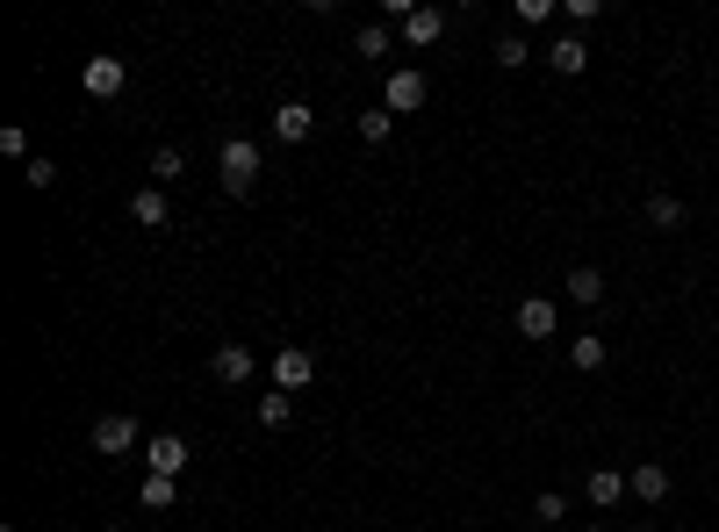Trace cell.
I'll return each mask as SVG.
<instances>
[{
    "instance_id": "1",
    "label": "cell",
    "mask_w": 719,
    "mask_h": 532,
    "mask_svg": "<svg viewBox=\"0 0 719 532\" xmlns=\"http://www.w3.org/2000/svg\"><path fill=\"white\" fill-rule=\"evenodd\" d=\"M217 173H223V188H231V194H252L259 173H267V151H259L252 137H231V144L217 151Z\"/></svg>"
},
{
    "instance_id": "2",
    "label": "cell",
    "mask_w": 719,
    "mask_h": 532,
    "mask_svg": "<svg viewBox=\"0 0 719 532\" xmlns=\"http://www.w3.org/2000/svg\"><path fill=\"white\" fill-rule=\"evenodd\" d=\"M425 94H432V80H425L418 66H396V72H389V87H381V109H389V116H418V109H425Z\"/></svg>"
},
{
    "instance_id": "3",
    "label": "cell",
    "mask_w": 719,
    "mask_h": 532,
    "mask_svg": "<svg viewBox=\"0 0 719 532\" xmlns=\"http://www.w3.org/2000/svg\"><path fill=\"white\" fill-rule=\"evenodd\" d=\"M310 382H317V353L310 345H273V389L296 397V389H310Z\"/></svg>"
},
{
    "instance_id": "4",
    "label": "cell",
    "mask_w": 719,
    "mask_h": 532,
    "mask_svg": "<svg viewBox=\"0 0 719 532\" xmlns=\"http://www.w3.org/2000/svg\"><path fill=\"white\" fill-rule=\"evenodd\" d=\"M130 446H137V418H130V410H109V418H94V453H101V461H122Z\"/></svg>"
},
{
    "instance_id": "5",
    "label": "cell",
    "mask_w": 719,
    "mask_h": 532,
    "mask_svg": "<svg viewBox=\"0 0 719 532\" xmlns=\"http://www.w3.org/2000/svg\"><path fill=\"white\" fill-rule=\"evenodd\" d=\"M80 87L94 101H116L122 87H130V66H122V58H87V66H80Z\"/></svg>"
},
{
    "instance_id": "6",
    "label": "cell",
    "mask_w": 719,
    "mask_h": 532,
    "mask_svg": "<svg viewBox=\"0 0 719 532\" xmlns=\"http://www.w3.org/2000/svg\"><path fill=\"white\" fill-rule=\"evenodd\" d=\"M555 331H561L555 295H526V302H518V339H532V345H540V339H555Z\"/></svg>"
},
{
    "instance_id": "7",
    "label": "cell",
    "mask_w": 719,
    "mask_h": 532,
    "mask_svg": "<svg viewBox=\"0 0 719 532\" xmlns=\"http://www.w3.org/2000/svg\"><path fill=\"white\" fill-rule=\"evenodd\" d=\"M626 490H633L640 504H669V490H677V482H669L662 461H640V468H626Z\"/></svg>"
},
{
    "instance_id": "8",
    "label": "cell",
    "mask_w": 719,
    "mask_h": 532,
    "mask_svg": "<svg viewBox=\"0 0 719 532\" xmlns=\"http://www.w3.org/2000/svg\"><path fill=\"white\" fill-rule=\"evenodd\" d=\"M310 130H317V109H310V101H281V109H273V144H302Z\"/></svg>"
},
{
    "instance_id": "9",
    "label": "cell",
    "mask_w": 719,
    "mask_h": 532,
    "mask_svg": "<svg viewBox=\"0 0 719 532\" xmlns=\"http://www.w3.org/2000/svg\"><path fill=\"white\" fill-rule=\"evenodd\" d=\"M144 461H151V475H173L180 482V468H188V439H180V432H159L144 446Z\"/></svg>"
},
{
    "instance_id": "10",
    "label": "cell",
    "mask_w": 719,
    "mask_h": 532,
    "mask_svg": "<svg viewBox=\"0 0 719 532\" xmlns=\"http://www.w3.org/2000/svg\"><path fill=\"white\" fill-rule=\"evenodd\" d=\"M209 368H217V382H223V389H244L259 360H252V345H217V360H209Z\"/></svg>"
},
{
    "instance_id": "11",
    "label": "cell",
    "mask_w": 719,
    "mask_h": 532,
    "mask_svg": "<svg viewBox=\"0 0 719 532\" xmlns=\"http://www.w3.org/2000/svg\"><path fill=\"white\" fill-rule=\"evenodd\" d=\"M561 295H569L576 310H605V273L598 267H576L569 281H561Z\"/></svg>"
},
{
    "instance_id": "12",
    "label": "cell",
    "mask_w": 719,
    "mask_h": 532,
    "mask_svg": "<svg viewBox=\"0 0 719 532\" xmlns=\"http://www.w3.org/2000/svg\"><path fill=\"white\" fill-rule=\"evenodd\" d=\"M547 66H555L561 80H576V72H590V43L583 37H555L547 43Z\"/></svg>"
},
{
    "instance_id": "13",
    "label": "cell",
    "mask_w": 719,
    "mask_h": 532,
    "mask_svg": "<svg viewBox=\"0 0 719 532\" xmlns=\"http://www.w3.org/2000/svg\"><path fill=\"white\" fill-rule=\"evenodd\" d=\"M130 217L144 223V231H166V223H173V209H166V188H137V194H130Z\"/></svg>"
},
{
    "instance_id": "14",
    "label": "cell",
    "mask_w": 719,
    "mask_h": 532,
    "mask_svg": "<svg viewBox=\"0 0 719 532\" xmlns=\"http://www.w3.org/2000/svg\"><path fill=\"white\" fill-rule=\"evenodd\" d=\"M583 496H590V504H598V511H611V504H619V496H633V490H626V475H619V468H590Z\"/></svg>"
},
{
    "instance_id": "15",
    "label": "cell",
    "mask_w": 719,
    "mask_h": 532,
    "mask_svg": "<svg viewBox=\"0 0 719 532\" xmlns=\"http://www.w3.org/2000/svg\"><path fill=\"white\" fill-rule=\"evenodd\" d=\"M439 37H447V14H439V8H418V14L403 22V43H418V51H432Z\"/></svg>"
},
{
    "instance_id": "16",
    "label": "cell",
    "mask_w": 719,
    "mask_h": 532,
    "mask_svg": "<svg viewBox=\"0 0 719 532\" xmlns=\"http://www.w3.org/2000/svg\"><path fill=\"white\" fill-rule=\"evenodd\" d=\"M252 418H259V424H267V432H281V424H288V418H296V397H281V389H267V397H259V403H252Z\"/></svg>"
},
{
    "instance_id": "17",
    "label": "cell",
    "mask_w": 719,
    "mask_h": 532,
    "mask_svg": "<svg viewBox=\"0 0 719 532\" xmlns=\"http://www.w3.org/2000/svg\"><path fill=\"white\" fill-rule=\"evenodd\" d=\"M569 360H576V368H583V374H598L605 360H611V345L598 339V331H583V339H569Z\"/></svg>"
},
{
    "instance_id": "18",
    "label": "cell",
    "mask_w": 719,
    "mask_h": 532,
    "mask_svg": "<svg viewBox=\"0 0 719 532\" xmlns=\"http://www.w3.org/2000/svg\"><path fill=\"white\" fill-rule=\"evenodd\" d=\"M180 173H188V151H180V144L151 151V188H166V180H180Z\"/></svg>"
},
{
    "instance_id": "19",
    "label": "cell",
    "mask_w": 719,
    "mask_h": 532,
    "mask_svg": "<svg viewBox=\"0 0 719 532\" xmlns=\"http://www.w3.org/2000/svg\"><path fill=\"white\" fill-rule=\"evenodd\" d=\"M648 223L655 231H683V202L677 194H648Z\"/></svg>"
},
{
    "instance_id": "20",
    "label": "cell",
    "mask_w": 719,
    "mask_h": 532,
    "mask_svg": "<svg viewBox=\"0 0 719 532\" xmlns=\"http://www.w3.org/2000/svg\"><path fill=\"white\" fill-rule=\"evenodd\" d=\"M137 496H144V511H173V475H144V490H137Z\"/></svg>"
},
{
    "instance_id": "21",
    "label": "cell",
    "mask_w": 719,
    "mask_h": 532,
    "mask_svg": "<svg viewBox=\"0 0 719 532\" xmlns=\"http://www.w3.org/2000/svg\"><path fill=\"white\" fill-rule=\"evenodd\" d=\"M353 51L360 58H389V22H367L360 37H353Z\"/></svg>"
},
{
    "instance_id": "22",
    "label": "cell",
    "mask_w": 719,
    "mask_h": 532,
    "mask_svg": "<svg viewBox=\"0 0 719 532\" xmlns=\"http://www.w3.org/2000/svg\"><path fill=\"white\" fill-rule=\"evenodd\" d=\"M0 159H22V165L37 159V151H29V130H22V123H8V130H0Z\"/></svg>"
},
{
    "instance_id": "23",
    "label": "cell",
    "mask_w": 719,
    "mask_h": 532,
    "mask_svg": "<svg viewBox=\"0 0 719 532\" xmlns=\"http://www.w3.org/2000/svg\"><path fill=\"white\" fill-rule=\"evenodd\" d=\"M389 123H396L389 109H367L360 116V144H389Z\"/></svg>"
},
{
    "instance_id": "24",
    "label": "cell",
    "mask_w": 719,
    "mask_h": 532,
    "mask_svg": "<svg viewBox=\"0 0 719 532\" xmlns=\"http://www.w3.org/2000/svg\"><path fill=\"white\" fill-rule=\"evenodd\" d=\"M532 519H540V525H561V519H569V504H561L555 490H540V496H532Z\"/></svg>"
},
{
    "instance_id": "25",
    "label": "cell",
    "mask_w": 719,
    "mask_h": 532,
    "mask_svg": "<svg viewBox=\"0 0 719 532\" xmlns=\"http://www.w3.org/2000/svg\"><path fill=\"white\" fill-rule=\"evenodd\" d=\"M526 58H532V51H526V37H497V66H503V72H518Z\"/></svg>"
},
{
    "instance_id": "26",
    "label": "cell",
    "mask_w": 719,
    "mask_h": 532,
    "mask_svg": "<svg viewBox=\"0 0 719 532\" xmlns=\"http://www.w3.org/2000/svg\"><path fill=\"white\" fill-rule=\"evenodd\" d=\"M22 180L43 194V188H58V165H51V159H29V165H22Z\"/></svg>"
},
{
    "instance_id": "27",
    "label": "cell",
    "mask_w": 719,
    "mask_h": 532,
    "mask_svg": "<svg viewBox=\"0 0 719 532\" xmlns=\"http://www.w3.org/2000/svg\"><path fill=\"white\" fill-rule=\"evenodd\" d=\"M547 14H555V0H518V22H526V29L547 22Z\"/></svg>"
},
{
    "instance_id": "28",
    "label": "cell",
    "mask_w": 719,
    "mask_h": 532,
    "mask_svg": "<svg viewBox=\"0 0 719 532\" xmlns=\"http://www.w3.org/2000/svg\"><path fill=\"white\" fill-rule=\"evenodd\" d=\"M583 532H611V525H583Z\"/></svg>"
},
{
    "instance_id": "29",
    "label": "cell",
    "mask_w": 719,
    "mask_h": 532,
    "mask_svg": "<svg viewBox=\"0 0 719 532\" xmlns=\"http://www.w3.org/2000/svg\"><path fill=\"white\" fill-rule=\"evenodd\" d=\"M101 532H122V525H101Z\"/></svg>"
},
{
    "instance_id": "30",
    "label": "cell",
    "mask_w": 719,
    "mask_h": 532,
    "mask_svg": "<svg viewBox=\"0 0 719 532\" xmlns=\"http://www.w3.org/2000/svg\"><path fill=\"white\" fill-rule=\"evenodd\" d=\"M712 209H719V194H712Z\"/></svg>"
}]
</instances>
